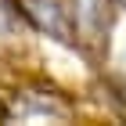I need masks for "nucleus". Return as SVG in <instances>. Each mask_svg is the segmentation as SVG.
<instances>
[{
  "instance_id": "1",
  "label": "nucleus",
  "mask_w": 126,
  "mask_h": 126,
  "mask_svg": "<svg viewBox=\"0 0 126 126\" xmlns=\"http://www.w3.org/2000/svg\"><path fill=\"white\" fill-rule=\"evenodd\" d=\"M0 29H4V7H0Z\"/></svg>"
}]
</instances>
